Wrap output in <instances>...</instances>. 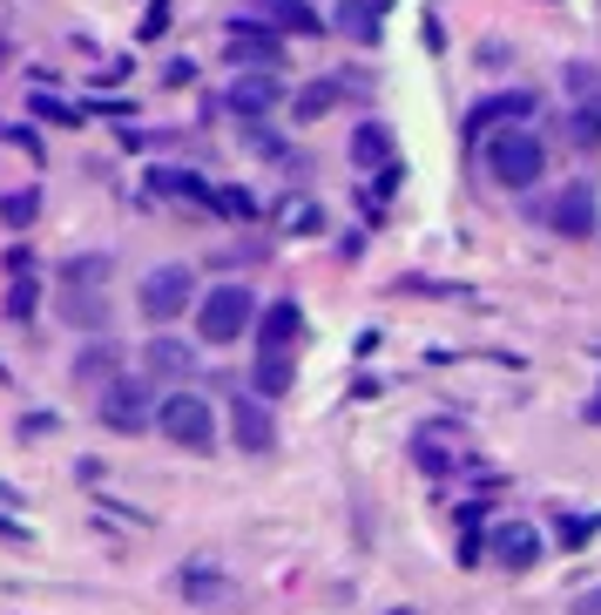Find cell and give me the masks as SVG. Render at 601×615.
<instances>
[{"mask_svg": "<svg viewBox=\"0 0 601 615\" xmlns=\"http://www.w3.org/2000/svg\"><path fill=\"white\" fill-rule=\"evenodd\" d=\"M487 176H493L500 190H534L541 176H548V142H541L528 122L493 129V136H487Z\"/></svg>", "mask_w": 601, "mask_h": 615, "instance_id": "obj_1", "label": "cell"}, {"mask_svg": "<svg viewBox=\"0 0 601 615\" xmlns=\"http://www.w3.org/2000/svg\"><path fill=\"white\" fill-rule=\"evenodd\" d=\"M156 433L177 439L183 454H210V447H217V413H210V399H197V393H169V399L156 406Z\"/></svg>", "mask_w": 601, "mask_h": 615, "instance_id": "obj_2", "label": "cell"}, {"mask_svg": "<svg viewBox=\"0 0 601 615\" xmlns=\"http://www.w3.org/2000/svg\"><path fill=\"white\" fill-rule=\"evenodd\" d=\"M250 325H257V298H250L243 285H217L210 298H197V331H203V345H237Z\"/></svg>", "mask_w": 601, "mask_h": 615, "instance_id": "obj_3", "label": "cell"}, {"mask_svg": "<svg viewBox=\"0 0 601 615\" xmlns=\"http://www.w3.org/2000/svg\"><path fill=\"white\" fill-rule=\"evenodd\" d=\"M156 406H162V399H149L142 379H109V386L96 393V419H102L109 433H149V426H156Z\"/></svg>", "mask_w": 601, "mask_h": 615, "instance_id": "obj_4", "label": "cell"}, {"mask_svg": "<svg viewBox=\"0 0 601 615\" xmlns=\"http://www.w3.org/2000/svg\"><path fill=\"white\" fill-rule=\"evenodd\" d=\"M197 305V278H190V264H162V271L142 278V318L149 325H169V318H183Z\"/></svg>", "mask_w": 601, "mask_h": 615, "instance_id": "obj_5", "label": "cell"}, {"mask_svg": "<svg viewBox=\"0 0 601 615\" xmlns=\"http://www.w3.org/2000/svg\"><path fill=\"white\" fill-rule=\"evenodd\" d=\"M278 102H284V81H278V68H250V75H237V81H230V96H223V109H230V116H243V122L271 116Z\"/></svg>", "mask_w": 601, "mask_h": 615, "instance_id": "obj_6", "label": "cell"}, {"mask_svg": "<svg viewBox=\"0 0 601 615\" xmlns=\"http://www.w3.org/2000/svg\"><path fill=\"white\" fill-rule=\"evenodd\" d=\"M541 548H548V535H541L534 520H507V527H493V535H487V555H493L500 568H513V575L534 568V562H541Z\"/></svg>", "mask_w": 601, "mask_h": 615, "instance_id": "obj_7", "label": "cell"}, {"mask_svg": "<svg viewBox=\"0 0 601 615\" xmlns=\"http://www.w3.org/2000/svg\"><path fill=\"white\" fill-rule=\"evenodd\" d=\"M223 54H230L237 68H284V41H278V28H250V21L230 28Z\"/></svg>", "mask_w": 601, "mask_h": 615, "instance_id": "obj_8", "label": "cell"}, {"mask_svg": "<svg viewBox=\"0 0 601 615\" xmlns=\"http://www.w3.org/2000/svg\"><path fill=\"white\" fill-rule=\"evenodd\" d=\"M541 217H548L561 237H594V190H588V183H561Z\"/></svg>", "mask_w": 601, "mask_h": 615, "instance_id": "obj_9", "label": "cell"}, {"mask_svg": "<svg viewBox=\"0 0 601 615\" xmlns=\"http://www.w3.org/2000/svg\"><path fill=\"white\" fill-rule=\"evenodd\" d=\"M230 433H237V447L243 454H271L278 447V426H271V406L264 399H230Z\"/></svg>", "mask_w": 601, "mask_h": 615, "instance_id": "obj_10", "label": "cell"}, {"mask_svg": "<svg viewBox=\"0 0 601 615\" xmlns=\"http://www.w3.org/2000/svg\"><path fill=\"white\" fill-rule=\"evenodd\" d=\"M534 96L528 88H507V96H487V102H473V116H467V129L480 136V129H500V122H534Z\"/></svg>", "mask_w": 601, "mask_h": 615, "instance_id": "obj_11", "label": "cell"}, {"mask_svg": "<svg viewBox=\"0 0 601 615\" xmlns=\"http://www.w3.org/2000/svg\"><path fill=\"white\" fill-rule=\"evenodd\" d=\"M298 338H304V311L291 298L264 305V318H257V351H291Z\"/></svg>", "mask_w": 601, "mask_h": 615, "instance_id": "obj_12", "label": "cell"}, {"mask_svg": "<svg viewBox=\"0 0 601 615\" xmlns=\"http://www.w3.org/2000/svg\"><path fill=\"white\" fill-rule=\"evenodd\" d=\"M142 366H149V379H190V373H197V351H190L183 338H149Z\"/></svg>", "mask_w": 601, "mask_h": 615, "instance_id": "obj_13", "label": "cell"}, {"mask_svg": "<svg viewBox=\"0 0 601 615\" xmlns=\"http://www.w3.org/2000/svg\"><path fill=\"white\" fill-rule=\"evenodd\" d=\"M412 460H419V474H433V480H447L453 467H460V447L447 439V426H425L419 439H412Z\"/></svg>", "mask_w": 601, "mask_h": 615, "instance_id": "obj_14", "label": "cell"}, {"mask_svg": "<svg viewBox=\"0 0 601 615\" xmlns=\"http://www.w3.org/2000/svg\"><path fill=\"white\" fill-rule=\"evenodd\" d=\"M257 14H264V28H278V34H318L324 28L311 0H257Z\"/></svg>", "mask_w": 601, "mask_h": 615, "instance_id": "obj_15", "label": "cell"}, {"mask_svg": "<svg viewBox=\"0 0 601 615\" xmlns=\"http://www.w3.org/2000/svg\"><path fill=\"white\" fill-rule=\"evenodd\" d=\"M61 318L68 325H81V331H96V325H109V298L102 291H89V285H61Z\"/></svg>", "mask_w": 601, "mask_h": 615, "instance_id": "obj_16", "label": "cell"}, {"mask_svg": "<svg viewBox=\"0 0 601 615\" xmlns=\"http://www.w3.org/2000/svg\"><path fill=\"white\" fill-rule=\"evenodd\" d=\"M338 34L345 41H379V0H338Z\"/></svg>", "mask_w": 601, "mask_h": 615, "instance_id": "obj_17", "label": "cell"}, {"mask_svg": "<svg viewBox=\"0 0 601 615\" xmlns=\"http://www.w3.org/2000/svg\"><path fill=\"white\" fill-rule=\"evenodd\" d=\"M149 190H156V197H183V204H210V197H217L203 176H190V169H156Z\"/></svg>", "mask_w": 601, "mask_h": 615, "instance_id": "obj_18", "label": "cell"}, {"mask_svg": "<svg viewBox=\"0 0 601 615\" xmlns=\"http://www.w3.org/2000/svg\"><path fill=\"white\" fill-rule=\"evenodd\" d=\"M291 379H298L291 351H257V393H264V399H284V393H291Z\"/></svg>", "mask_w": 601, "mask_h": 615, "instance_id": "obj_19", "label": "cell"}, {"mask_svg": "<svg viewBox=\"0 0 601 615\" xmlns=\"http://www.w3.org/2000/svg\"><path fill=\"white\" fill-rule=\"evenodd\" d=\"M352 162H359V169H399V162H392V136H385L379 122H365V129L352 136Z\"/></svg>", "mask_w": 601, "mask_h": 615, "instance_id": "obj_20", "label": "cell"}, {"mask_svg": "<svg viewBox=\"0 0 601 615\" xmlns=\"http://www.w3.org/2000/svg\"><path fill=\"white\" fill-rule=\"evenodd\" d=\"M74 379H81V386H109V379H122V373H116V345H89V351L74 359Z\"/></svg>", "mask_w": 601, "mask_h": 615, "instance_id": "obj_21", "label": "cell"}, {"mask_svg": "<svg viewBox=\"0 0 601 615\" xmlns=\"http://www.w3.org/2000/svg\"><path fill=\"white\" fill-rule=\"evenodd\" d=\"M41 217V190H8V197H0V224H8V230H28Z\"/></svg>", "mask_w": 601, "mask_h": 615, "instance_id": "obj_22", "label": "cell"}, {"mask_svg": "<svg viewBox=\"0 0 601 615\" xmlns=\"http://www.w3.org/2000/svg\"><path fill=\"white\" fill-rule=\"evenodd\" d=\"M278 224H284L291 237H311V230H324V210H318L311 197H291V204L278 210Z\"/></svg>", "mask_w": 601, "mask_h": 615, "instance_id": "obj_23", "label": "cell"}, {"mask_svg": "<svg viewBox=\"0 0 601 615\" xmlns=\"http://www.w3.org/2000/svg\"><path fill=\"white\" fill-rule=\"evenodd\" d=\"M61 285H89V291H102V285H109V257H68V264H61Z\"/></svg>", "mask_w": 601, "mask_h": 615, "instance_id": "obj_24", "label": "cell"}, {"mask_svg": "<svg viewBox=\"0 0 601 615\" xmlns=\"http://www.w3.org/2000/svg\"><path fill=\"white\" fill-rule=\"evenodd\" d=\"M568 136H574V142H581V149H594V142H601V96H594V102H581V109H574V122H568Z\"/></svg>", "mask_w": 601, "mask_h": 615, "instance_id": "obj_25", "label": "cell"}, {"mask_svg": "<svg viewBox=\"0 0 601 615\" xmlns=\"http://www.w3.org/2000/svg\"><path fill=\"white\" fill-rule=\"evenodd\" d=\"M183 588H190V602H230V582L223 575H203V568H190Z\"/></svg>", "mask_w": 601, "mask_h": 615, "instance_id": "obj_26", "label": "cell"}, {"mask_svg": "<svg viewBox=\"0 0 601 615\" xmlns=\"http://www.w3.org/2000/svg\"><path fill=\"white\" fill-rule=\"evenodd\" d=\"M331 102H338V88H331V81H311L304 96H298V122H318V116H324Z\"/></svg>", "mask_w": 601, "mask_h": 615, "instance_id": "obj_27", "label": "cell"}, {"mask_svg": "<svg viewBox=\"0 0 601 615\" xmlns=\"http://www.w3.org/2000/svg\"><path fill=\"white\" fill-rule=\"evenodd\" d=\"M210 210H223V217L250 224V217H257V197H250V190H217V197H210Z\"/></svg>", "mask_w": 601, "mask_h": 615, "instance_id": "obj_28", "label": "cell"}, {"mask_svg": "<svg viewBox=\"0 0 601 615\" xmlns=\"http://www.w3.org/2000/svg\"><path fill=\"white\" fill-rule=\"evenodd\" d=\"M568 88H574L581 102H594V96H601V68H588V61H568Z\"/></svg>", "mask_w": 601, "mask_h": 615, "instance_id": "obj_29", "label": "cell"}, {"mask_svg": "<svg viewBox=\"0 0 601 615\" xmlns=\"http://www.w3.org/2000/svg\"><path fill=\"white\" fill-rule=\"evenodd\" d=\"M554 535H561V548H588V535H594V520H581V514H568V520L554 527Z\"/></svg>", "mask_w": 601, "mask_h": 615, "instance_id": "obj_30", "label": "cell"}, {"mask_svg": "<svg viewBox=\"0 0 601 615\" xmlns=\"http://www.w3.org/2000/svg\"><path fill=\"white\" fill-rule=\"evenodd\" d=\"M34 116H48V122H68V129L81 122V116H74L68 102H54V96H34Z\"/></svg>", "mask_w": 601, "mask_h": 615, "instance_id": "obj_31", "label": "cell"}, {"mask_svg": "<svg viewBox=\"0 0 601 615\" xmlns=\"http://www.w3.org/2000/svg\"><path fill=\"white\" fill-rule=\"evenodd\" d=\"M54 426H61L54 413H28V419H21V439H41V433H54Z\"/></svg>", "mask_w": 601, "mask_h": 615, "instance_id": "obj_32", "label": "cell"}, {"mask_svg": "<svg viewBox=\"0 0 601 615\" xmlns=\"http://www.w3.org/2000/svg\"><path fill=\"white\" fill-rule=\"evenodd\" d=\"M162 28H169V8H162V0H156V8H149V14H142V34H149V41H156V34H162Z\"/></svg>", "mask_w": 601, "mask_h": 615, "instance_id": "obj_33", "label": "cell"}, {"mask_svg": "<svg viewBox=\"0 0 601 615\" xmlns=\"http://www.w3.org/2000/svg\"><path fill=\"white\" fill-rule=\"evenodd\" d=\"M574 615H601V588H588V595L574 602Z\"/></svg>", "mask_w": 601, "mask_h": 615, "instance_id": "obj_34", "label": "cell"}, {"mask_svg": "<svg viewBox=\"0 0 601 615\" xmlns=\"http://www.w3.org/2000/svg\"><path fill=\"white\" fill-rule=\"evenodd\" d=\"M588 419H601V399H594V406H588Z\"/></svg>", "mask_w": 601, "mask_h": 615, "instance_id": "obj_35", "label": "cell"}, {"mask_svg": "<svg viewBox=\"0 0 601 615\" xmlns=\"http://www.w3.org/2000/svg\"><path fill=\"white\" fill-rule=\"evenodd\" d=\"M0 379H8V373H0Z\"/></svg>", "mask_w": 601, "mask_h": 615, "instance_id": "obj_36", "label": "cell"}]
</instances>
